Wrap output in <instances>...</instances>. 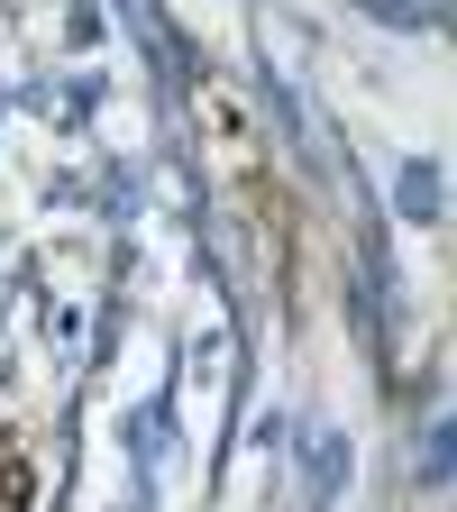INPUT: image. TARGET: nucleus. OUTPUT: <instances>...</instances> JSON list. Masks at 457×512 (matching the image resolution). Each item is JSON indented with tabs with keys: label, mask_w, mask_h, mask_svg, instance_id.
Masks as SVG:
<instances>
[]
</instances>
